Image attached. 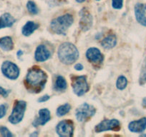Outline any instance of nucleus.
<instances>
[{
  "instance_id": "f257e3e1",
  "label": "nucleus",
  "mask_w": 146,
  "mask_h": 137,
  "mask_svg": "<svg viewBox=\"0 0 146 137\" xmlns=\"http://www.w3.org/2000/svg\"><path fill=\"white\" fill-rule=\"evenodd\" d=\"M47 76L45 72L37 67L30 68L26 76V85L27 89L32 92H40L47 82Z\"/></svg>"
},
{
  "instance_id": "f03ea898",
  "label": "nucleus",
  "mask_w": 146,
  "mask_h": 137,
  "mask_svg": "<svg viewBox=\"0 0 146 137\" xmlns=\"http://www.w3.org/2000/svg\"><path fill=\"white\" fill-rule=\"evenodd\" d=\"M58 57L63 64H72L75 62L79 57V51L74 44L64 42L59 47Z\"/></svg>"
},
{
  "instance_id": "7ed1b4c3",
  "label": "nucleus",
  "mask_w": 146,
  "mask_h": 137,
  "mask_svg": "<svg viewBox=\"0 0 146 137\" xmlns=\"http://www.w3.org/2000/svg\"><path fill=\"white\" fill-rule=\"evenodd\" d=\"M73 22L72 16L70 14H66L53 19L50 24V27L54 33L65 35L66 31L72 24Z\"/></svg>"
},
{
  "instance_id": "20e7f679",
  "label": "nucleus",
  "mask_w": 146,
  "mask_h": 137,
  "mask_svg": "<svg viewBox=\"0 0 146 137\" xmlns=\"http://www.w3.org/2000/svg\"><path fill=\"white\" fill-rule=\"evenodd\" d=\"M27 103L25 101H17L14 106L12 114L9 117V122L17 124L20 122L23 119L26 110Z\"/></svg>"
},
{
  "instance_id": "39448f33",
  "label": "nucleus",
  "mask_w": 146,
  "mask_h": 137,
  "mask_svg": "<svg viewBox=\"0 0 146 137\" xmlns=\"http://www.w3.org/2000/svg\"><path fill=\"white\" fill-rule=\"evenodd\" d=\"M95 112H96V109L93 106L85 103L77 109L76 118L80 122H84L94 116Z\"/></svg>"
},
{
  "instance_id": "423d86ee",
  "label": "nucleus",
  "mask_w": 146,
  "mask_h": 137,
  "mask_svg": "<svg viewBox=\"0 0 146 137\" xmlns=\"http://www.w3.org/2000/svg\"><path fill=\"white\" fill-rule=\"evenodd\" d=\"M72 86L75 94L78 96H82L89 90V86L87 82L86 76H80L73 78Z\"/></svg>"
},
{
  "instance_id": "0eeeda50",
  "label": "nucleus",
  "mask_w": 146,
  "mask_h": 137,
  "mask_svg": "<svg viewBox=\"0 0 146 137\" xmlns=\"http://www.w3.org/2000/svg\"><path fill=\"white\" fill-rule=\"evenodd\" d=\"M120 129V121L117 119H105L95 126V132L100 133L106 131H117Z\"/></svg>"
},
{
  "instance_id": "6e6552de",
  "label": "nucleus",
  "mask_w": 146,
  "mask_h": 137,
  "mask_svg": "<svg viewBox=\"0 0 146 137\" xmlns=\"http://www.w3.org/2000/svg\"><path fill=\"white\" fill-rule=\"evenodd\" d=\"M2 72L7 78L15 80L19 75V68L17 66L11 61H6L2 64Z\"/></svg>"
},
{
  "instance_id": "1a4fd4ad",
  "label": "nucleus",
  "mask_w": 146,
  "mask_h": 137,
  "mask_svg": "<svg viewBox=\"0 0 146 137\" xmlns=\"http://www.w3.org/2000/svg\"><path fill=\"white\" fill-rule=\"evenodd\" d=\"M74 124L71 120H63L57 124L56 131L60 136L71 137L73 135Z\"/></svg>"
},
{
  "instance_id": "9d476101",
  "label": "nucleus",
  "mask_w": 146,
  "mask_h": 137,
  "mask_svg": "<svg viewBox=\"0 0 146 137\" xmlns=\"http://www.w3.org/2000/svg\"><path fill=\"white\" fill-rule=\"evenodd\" d=\"M86 57L90 62L94 64H101L103 61V55L98 49L92 47L88 49L86 52Z\"/></svg>"
},
{
  "instance_id": "9b49d317",
  "label": "nucleus",
  "mask_w": 146,
  "mask_h": 137,
  "mask_svg": "<svg viewBox=\"0 0 146 137\" xmlns=\"http://www.w3.org/2000/svg\"><path fill=\"white\" fill-rule=\"evenodd\" d=\"M81 19L80 22V26L82 31L86 32L89 30L92 25V17L90 14L86 9H82L80 12Z\"/></svg>"
},
{
  "instance_id": "f8f14e48",
  "label": "nucleus",
  "mask_w": 146,
  "mask_h": 137,
  "mask_svg": "<svg viewBox=\"0 0 146 137\" xmlns=\"http://www.w3.org/2000/svg\"><path fill=\"white\" fill-rule=\"evenodd\" d=\"M128 129L133 133L143 132L146 129V117L131 121L128 125Z\"/></svg>"
},
{
  "instance_id": "ddd939ff",
  "label": "nucleus",
  "mask_w": 146,
  "mask_h": 137,
  "mask_svg": "<svg viewBox=\"0 0 146 137\" xmlns=\"http://www.w3.org/2000/svg\"><path fill=\"white\" fill-rule=\"evenodd\" d=\"M135 15L137 22L140 24L146 26V16L145 6L141 3L136 4L135 6Z\"/></svg>"
},
{
  "instance_id": "4468645a",
  "label": "nucleus",
  "mask_w": 146,
  "mask_h": 137,
  "mask_svg": "<svg viewBox=\"0 0 146 137\" xmlns=\"http://www.w3.org/2000/svg\"><path fill=\"white\" fill-rule=\"evenodd\" d=\"M50 111L47 109H42L39 111V117L33 122V126L37 127L38 126H43L50 120Z\"/></svg>"
},
{
  "instance_id": "2eb2a0df",
  "label": "nucleus",
  "mask_w": 146,
  "mask_h": 137,
  "mask_svg": "<svg viewBox=\"0 0 146 137\" xmlns=\"http://www.w3.org/2000/svg\"><path fill=\"white\" fill-rule=\"evenodd\" d=\"M50 56H51V54H50V51L47 49L45 46L42 45V44L37 47L35 54L36 61H40V62L47 61V59H49Z\"/></svg>"
},
{
  "instance_id": "dca6fc26",
  "label": "nucleus",
  "mask_w": 146,
  "mask_h": 137,
  "mask_svg": "<svg viewBox=\"0 0 146 137\" xmlns=\"http://www.w3.org/2000/svg\"><path fill=\"white\" fill-rule=\"evenodd\" d=\"M16 19L9 13H5L0 17V29L5 27H11Z\"/></svg>"
},
{
  "instance_id": "f3484780",
  "label": "nucleus",
  "mask_w": 146,
  "mask_h": 137,
  "mask_svg": "<svg viewBox=\"0 0 146 137\" xmlns=\"http://www.w3.org/2000/svg\"><path fill=\"white\" fill-rule=\"evenodd\" d=\"M117 44V39L114 34H110L107 36L101 42V45L105 49H110L115 47Z\"/></svg>"
},
{
  "instance_id": "a211bd4d",
  "label": "nucleus",
  "mask_w": 146,
  "mask_h": 137,
  "mask_svg": "<svg viewBox=\"0 0 146 137\" xmlns=\"http://www.w3.org/2000/svg\"><path fill=\"white\" fill-rule=\"evenodd\" d=\"M39 24L33 22H27L22 28V34L25 37L30 36L35 30L38 29Z\"/></svg>"
},
{
  "instance_id": "6ab92c4d",
  "label": "nucleus",
  "mask_w": 146,
  "mask_h": 137,
  "mask_svg": "<svg viewBox=\"0 0 146 137\" xmlns=\"http://www.w3.org/2000/svg\"><path fill=\"white\" fill-rule=\"evenodd\" d=\"M0 48L4 51H11L14 48L13 41L9 37H5L0 39Z\"/></svg>"
},
{
  "instance_id": "aec40b11",
  "label": "nucleus",
  "mask_w": 146,
  "mask_h": 137,
  "mask_svg": "<svg viewBox=\"0 0 146 137\" xmlns=\"http://www.w3.org/2000/svg\"><path fill=\"white\" fill-rule=\"evenodd\" d=\"M67 84L64 77L62 76H57L55 82V89L57 91H64L67 89Z\"/></svg>"
},
{
  "instance_id": "412c9836",
  "label": "nucleus",
  "mask_w": 146,
  "mask_h": 137,
  "mask_svg": "<svg viewBox=\"0 0 146 137\" xmlns=\"http://www.w3.org/2000/svg\"><path fill=\"white\" fill-rule=\"evenodd\" d=\"M71 109V107L69 104H65L62 106H60L58 107V109H57V117H63V116L66 115L67 113H69V111Z\"/></svg>"
},
{
  "instance_id": "4be33fe9",
  "label": "nucleus",
  "mask_w": 146,
  "mask_h": 137,
  "mask_svg": "<svg viewBox=\"0 0 146 137\" xmlns=\"http://www.w3.org/2000/svg\"><path fill=\"white\" fill-rule=\"evenodd\" d=\"M139 83L140 85H143L146 83V57L142 66L141 72L139 77Z\"/></svg>"
},
{
  "instance_id": "5701e85b",
  "label": "nucleus",
  "mask_w": 146,
  "mask_h": 137,
  "mask_svg": "<svg viewBox=\"0 0 146 137\" xmlns=\"http://www.w3.org/2000/svg\"><path fill=\"white\" fill-rule=\"evenodd\" d=\"M127 85V80L124 76H120L117 78V82H116V86L117 88L120 90H123L126 88Z\"/></svg>"
},
{
  "instance_id": "b1692460",
  "label": "nucleus",
  "mask_w": 146,
  "mask_h": 137,
  "mask_svg": "<svg viewBox=\"0 0 146 137\" xmlns=\"http://www.w3.org/2000/svg\"><path fill=\"white\" fill-rule=\"evenodd\" d=\"M27 8L29 13L32 14H36L39 12L38 8H37L36 5L32 1H29L27 2Z\"/></svg>"
},
{
  "instance_id": "393cba45",
  "label": "nucleus",
  "mask_w": 146,
  "mask_h": 137,
  "mask_svg": "<svg viewBox=\"0 0 146 137\" xmlns=\"http://www.w3.org/2000/svg\"><path fill=\"white\" fill-rule=\"evenodd\" d=\"M0 134L2 136L5 137H10L13 136L12 133L9 131V130L5 126H0Z\"/></svg>"
},
{
  "instance_id": "a878e982",
  "label": "nucleus",
  "mask_w": 146,
  "mask_h": 137,
  "mask_svg": "<svg viewBox=\"0 0 146 137\" xmlns=\"http://www.w3.org/2000/svg\"><path fill=\"white\" fill-rule=\"evenodd\" d=\"M123 5V0H112V6L115 9H122Z\"/></svg>"
},
{
  "instance_id": "bb28decb",
  "label": "nucleus",
  "mask_w": 146,
  "mask_h": 137,
  "mask_svg": "<svg viewBox=\"0 0 146 137\" xmlns=\"http://www.w3.org/2000/svg\"><path fill=\"white\" fill-rule=\"evenodd\" d=\"M7 113V106L5 104L0 105V119L3 118Z\"/></svg>"
},
{
  "instance_id": "cd10ccee",
  "label": "nucleus",
  "mask_w": 146,
  "mask_h": 137,
  "mask_svg": "<svg viewBox=\"0 0 146 137\" xmlns=\"http://www.w3.org/2000/svg\"><path fill=\"white\" fill-rule=\"evenodd\" d=\"M10 91L7 90V89H4L2 86H0V95H2L4 97H7L8 95H9Z\"/></svg>"
},
{
  "instance_id": "c85d7f7f",
  "label": "nucleus",
  "mask_w": 146,
  "mask_h": 137,
  "mask_svg": "<svg viewBox=\"0 0 146 137\" xmlns=\"http://www.w3.org/2000/svg\"><path fill=\"white\" fill-rule=\"evenodd\" d=\"M50 99V96H48V95H44V96H42V97H40V99H38V101L39 102H44V101H47V100H49Z\"/></svg>"
},
{
  "instance_id": "c756f323",
  "label": "nucleus",
  "mask_w": 146,
  "mask_h": 137,
  "mask_svg": "<svg viewBox=\"0 0 146 137\" xmlns=\"http://www.w3.org/2000/svg\"><path fill=\"white\" fill-rule=\"evenodd\" d=\"M75 68L78 71H81L83 69V66L81 64H77L75 66Z\"/></svg>"
},
{
  "instance_id": "7c9ffc66",
  "label": "nucleus",
  "mask_w": 146,
  "mask_h": 137,
  "mask_svg": "<svg viewBox=\"0 0 146 137\" xmlns=\"http://www.w3.org/2000/svg\"><path fill=\"white\" fill-rule=\"evenodd\" d=\"M143 106L144 108L146 109V97H145L143 100Z\"/></svg>"
},
{
  "instance_id": "2f4dec72",
  "label": "nucleus",
  "mask_w": 146,
  "mask_h": 137,
  "mask_svg": "<svg viewBox=\"0 0 146 137\" xmlns=\"http://www.w3.org/2000/svg\"><path fill=\"white\" fill-rule=\"evenodd\" d=\"M37 135H38V133L36 132V131H35L34 134H32L30 136H36Z\"/></svg>"
},
{
  "instance_id": "473e14b6",
  "label": "nucleus",
  "mask_w": 146,
  "mask_h": 137,
  "mask_svg": "<svg viewBox=\"0 0 146 137\" xmlns=\"http://www.w3.org/2000/svg\"><path fill=\"white\" fill-rule=\"evenodd\" d=\"M22 54H23V52H22V51H18V53H17V55L20 56V55H22Z\"/></svg>"
},
{
  "instance_id": "72a5a7b5",
  "label": "nucleus",
  "mask_w": 146,
  "mask_h": 137,
  "mask_svg": "<svg viewBox=\"0 0 146 137\" xmlns=\"http://www.w3.org/2000/svg\"><path fill=\"white\" fill-rule=\"evenodd\" d=\"M77 2H79V3H82V2H84L85 1V0H76Z\"/></svg>"
},
{
  "instance_id": "f704fd0d",
  "label": "nucleus",
  "mask_w": 146,
  "mask_h": 137,
  "mask_svg": "<svg viewBox=\"0 0 146 137\" xmlns=\"http://www.w3.org/2000/svg\"><path fill=\"white\" fill-rule=\"evenodd\" d=\"M143 136H146V134H143V135H142Z\"/></svg>"
},
{
  "instance_id": "c9c22d12",
  "label": "nucleus",
  "mask_w": 146,
  "mask_h": 137,
  "mask_svg": "<svg viewBox=\"0 0 146 137\" xmlns=\"http://www.w3.org/2000/svg\"><path fill=\"white\" fill-rule=\"evenodd\" d=\"M145 10H146V6H145Z\"/></svg>"
},
{
  "instance_id": "e433bc0d",
  "label": "nucleus",
  "mask_w": 146,
  "mask_h": 137,
  "mask_svg": "<svg viewBox=\"0 0 146 137\" xmlns=\"http://www.w3.org/2000/svg\"><path fill=\"white\" fill-rule=\"evenodd\" d=\"M97 1H100V0H97Z\"/></svg>"
}]
</instances>
